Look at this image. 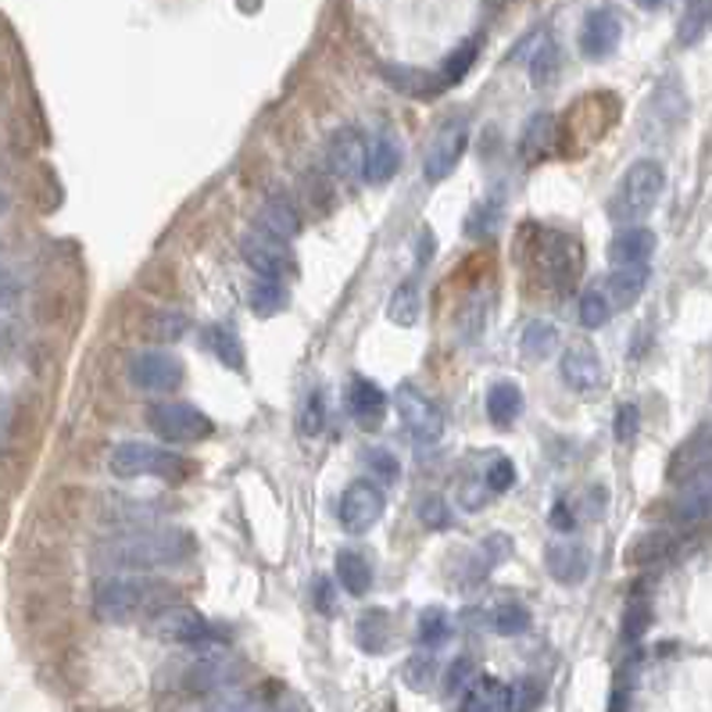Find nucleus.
Wrapping results in <instances>:
<instances>
[{"mask_svg":"<svg viewBox=\"0 0 712 712\" xmlns=\"http://www.w3.org/2000/svg\"><path fill=\"white\" fill-rule=\"evenodd\" d=\"M193 555V541L183 530H147V534L115 537L100 551V566L126 573H151L162 566H179Z\"/></svg>","mask_w":712,"mask_h":712,"instance_id":"1","label":"nucleus"},{"mask_svg":"<svg viewBox=\"0 0 712 712\" xmlns=\"http://www.w3.org/2000/svg\"><path fill=\"white\" fill-rule=\"evenodd\" d=\"M176 602V591L162 580L144 577H108L94 594V616L100 624H133L140 616H158Z\"/></svg>","mask_w":712,"mask_h":712,"instance_id":"2","label":"nucleus"},{"mask_svg":"<svg viewBox=\"0 0 712 712\" xmlns=\"http://www.w3.org/2000/svg\"><path fill=\"white\" fill-rule=\"evenodd\" d=\"M663 187H666V168L655 158L633 162L619 176L613 198H608V218L616 226H638L644 215H652L658 198H663Z\"/></svg>","mask_w":712,"mask_h":712,"instance_id":"3","label":"nucleus"},{"mask_svg":"<svg viewBox=\"0 0 712 712\" xmlns=\"http://www.w3.org/2000/svg\"><path fill=\"white\" fill-rule=\"evenodd\" d=\"M111 473L122 480H137V476H162V480H183L187 473H193V462L176 455V451L140 444V440H126L111 451Z\"/></svg>","mask_w":712,"mask_h":712,"instance_id":"4","label":"nucleus"},{"mask_svg":"<svg viewBox=\"0 0 712 712\" xmlns=\"http://www.w3.org/2000/svg\"><path fill=\"white\" fill-rule=\"evenodd\" d=\"M147 426L165 444H198L215 434V423L190 401H162L147 408Z\"/></svg>","mask_w":712,"mask_h":712,"instance_id":"5","label":"nucleus"},{"mask_svg":"<svg viewBox=\"0 0 712 712\" xmlns=\"http://www.w3.org/2000/svg\"><path fill=\"white\" fill-rule=\"evenodd\" d=\"M394 405H397V416L405 423V430L419 440V444H437L444 437V412L434 397H426L416 383H401L394 391Z\"/></svg>","mask_w":712,"mask_h":712,"instance_id":"6","label":"nucleus"},{"mask_svg":"<svg viewBox=\"0 0 712 712\" xmlns=\"http://www.w3.org/2000/svg\"><path fill=\"white\" fill-rule=\"evenodd\" d=\"M240 254H244V262H248L262 280H283V276L294 273L290 244L273 237V233L258 229V226L240 237Z\"/></svg>","mask_w":712,"mask_h":712,"instance_id":"7","label":"nucleus"},{"mask_svg":"<svg viewBox=\"0 0 712 712\" xmlns=\"http://www.w3.org/2000/svg\"><path fill=\"white\" fill-rule=\"evenodd\" d=\"M341 526L347 534H369L372 526L383 520L387 512V495L380 484L372 480H355L347 484V490L341 495Z\"/></svg>","mask_w":712,"mask_h":712,"instance_id":"8","label":"nucleus"},{"mask_svg":"<svg viewBox=\"0 0 712 712\" xmlns=\"http://www.w3.org/2000/svg\"><path fill=\"white\" fill-rule=\"evenodd\" d=\"M465 144H470V122L465 119H451L440 126V133L430 140L426 147V162H423V176L426 183H440L455 173V165L462 162Z\"/></svg>","mask_w":712,"mask_h":712,"instance_id":"9","label":"nucleus"},{"mask_svg":"<svg viewBox=\"0 0 712 712\" xmlns=\"http://www.w3.org/2000/svg\"><path fill=\"white\" fill-rule=\"evenodd\" d=\"M129 380H133L140 391L168 394L183 383V361L168 352H137L129 358Z\"/></svg>","mask_w":712,"mask_h":712,"instance_id":"10","label":"nucleus"},{"mask_svg":"<svg viewBox=\"0 0 712 712\" xmlns=\"http://www.w3.org/2000/svg\"><path fill=\"white\" fill-rule=\"evenodd\" d=\"M619 40H624V22L613 8H594L588 11L584 29H580V50L591 61H605L619 50Z\"/></svg>","mask_w":712,"mask_h":712,"instance_id":"11","label":"nucleus"},{"mask_svg":"<svg viewBox=\"0 0 712 712\" xmlns=\"http://www.w3.org/2000/svg\"><path fill=\"white\" fill-rule=\"evenodd\" d=\"M154 630H158V638L165 641H179V644H201L212 638V627L209 619H204L198 608L190 605H165L158 616H154Z\"/></svg>","mask_w":712,"mask_h":712,"instance_id":"12","label":"nucleus"},{"mask_svg":"<svg viewBox=\"0 0 712 712\" xmlns=\"http://www.w3.org/2000/svg\"><path fill=\"white\" fill-rule=\"evenodd\" d=\"M559 369H562L566 387H569V391H577V394H594L605 380L602 358L591 344H569L562 352Z\"/></svg>","mask_w":712,"mask_h":712,"instance_id":"13","label":"nucleus"},{"mask_svg":"<svg viewBox=\"0 0 712 712\" xmlns=\"http://www.w3.org/2000/svg\"><path fill=\"white\" fill-rule=\"evenodd\" d=\"M709 451H712V440H709V426H698V430L684 440V444L669 455V484H695L698 476H705L709 470Z\"/></svg>","mask_w":712,"mask_h":712,"instance_id":"14","label":"nucleus"},{"mask_svg":"<svg viewBox=\"0 0 712 712\" xmlns=\"http://www.w3.org/2000/svg\"><path fill=\"white\" fill-rule=\"evenodd\" d=\"M327 162L341 179H358L366 173V140L358 129H336L327 147Z\"/></svg>","mask_w":712,"mask_h":712,"instance_id":"15","label":"nucleus"},{"mask_svg":"<svg viewBox=\"0 0 712 712\" xmlns=\"http://www.w3.org/2000/svg\"><path fill=\"white\" fill-rule=\"evenodd\" d=\"M347 412H352V419L361 430H377L387 416V394L372 380L355 377L347 383Z\"/></svg>","mask_w":712,"mask_h":712,"instance_id":"16","label":"nucleus"},{"mask_svg":"<svg viewBox=\"0 0 712 712\" xmlns=\"http://www.w3.org/2000/svg\"><path fill=\"white\" fill-rule=\"evenodd\" d=\"M545 566H548V573L566 588L584 584L588 573H591V551L584 545H569V541H559V545H548Z\"/></svg>","mask_w":712,"mask_h":712,"instance_id":"17","label":"nucleus"},{"mask_svg":"<svg viewBox=\"0 0 712 712\" xmlns=\"http://www.w3.org/2000/svg\"><path fill=\"white\" fill-rule=\"evenodd\" d=\"M655 233L649 226H619V233L608 244V258L613 265H649V258L655 254Z\"/></svg>","mask_w":712,"mask_h":712,"instance_id":"18","label":"nucleus"},{"mask_svg":"<svg viewBox=\"0 0 712 712\" xmlns=\"http://www.w3.org/2000/svg\"><path fill=\"white\" fill-rule=\"evenodd\" d=\"M462 712H512V688L498 677H476L465 688Z\"/></svg>","mask_w":712,"mask_h":712,"instance_id":"19","label":"nucleus"},{"mask_svg":"<svg viewBox=\"0 0 712 712\" xmlns=\"http://www.w3.org/2000/svg\"><path fill=\"white\" fill-rule=\"evenodd\" d=\"M605 283V297L613 305V312L619 308H630L649 287V265H619L613 276L602 280Z\"/></svg>","mask_w":712,"mask_h":712,"instance_id":"20","label":"nucleus"},{"mask_svg":"<svg viewBox=\"0 0 712 712\" xmlns=\"http://www.w3.org/2000/svg\"><path fill=\"white\" fill-rule=\"evenodd\" d=\"M555 133H559V122H555V115L537 111L534 119L526 122L523 137H520V154H523V162H526V165H537L541 158H548V154L555 151V140H559Z\"/></svg>","mask_w":712,"mask_h":712,"instance_id":"21","label":"nucleus"},{"mask_svg":"<svg viewBox=\"0 0 712 712\" xmlns=\"http://www.w3.org/2000/svg\"><path fill=\"white\" fill-rule=\"evenodd\" d=\"M258 229L273 233V237H280V240L301 233V215H297L294 201L287 198V193H273V198L262 204V212H258Z\"/></svg>","mask_w":712,"mask_h":712,"instance_id":"22","label":"nucleus"},{"mask_svg":"<svg viewBox=\"0 0 712 712\" xmlns=\"http://www.w3.org/2000/svg\"><path fill=\"white\" fill-rule=\"evenodd\" d=\"M333 569H336V584H341L347 594H355V598L369 594V588H372V566H369V559L361 551L344 548L341 555H336Z\"/></svg>","mask_w":712,"mask_h":712,"instance_id":"23","label":"nucleus"},{"mask_svg":"<svg viewBox=\"0 0 712 712\" xmlns=\"http://www.w3.org/2000/svg\"><path fill=\"white\" fill-rule=\"evenodd\" d=\"M523 405H526V397L512 380H498L487 391V419L495 426H512L523 416Z\"/></svg>","mask_w":712,"mask_h":712,"instance_id":"24","label":"nucleus"},{"mask_svg":"<svg viewBox=\"0 0 712 712\" xmlns=\"http://www.w3.org/2000/svg\"><path fill=\"white\" fill-rule=\"evenodd\" d=\"M401 165V151H397V140L394 137H377L372 144L366 147V176L369 183H391L394 173Z\"/></svg>","mask_w":712,"mask_h":712,"instance_id":"25","label":"nucleus"},{"mask_svg":"<svg viewBox=\"0 0 712 712\" xmlns=\"http://www.w3.org/2000/svg\"><path fill=\"white\" fill-rule=\"evenodd\" d=\"M383 80L391 83L394 90H401V94H412V97H437L440 90V80L430 72H423V69H405V64H383Z\"/></svg>","mask_w":712,"mask_h":712,"instance_id":"26","label":"nucleus"},{"mask_svg":"<svg viewBox=\"0 0 712 712\" xmlns=\"http://www.w3.org/2000/svg\"><path fill=\"white\" fill-rule=\"evenodd\" d=\"M201 344L209 347V352L223 361V366L229 369H244V344H240V336L233 333L229 327H223V322H209L201 333Z\"/></svg>","mask_w":712,"mask_h":712,"instance_id":"27","label":"nucleus"},{"mask_svg":"<svg viewBox=\"0 0 712 712\" xmlns=\"http://www.w3.org/2000/svg\"><path fill=\"white\" fill-rule=\"evenodd\" d=\"M423 316V297H419V283L416 276L397 283V290L391 294V305H387V319L394 322V327H416Z\"/></svg>","mask_w":712,"mask_h":712,"instance_id":"28","label":"nucleus"},{"mask_svg":"<svg viewBox=\"0 0 712 712\" xmlns=\"http://www.w3.org/2000/svg\"><path fill=\"white\" fill-rule=\"evenodd\" d=\"M577 312H580V322H584L588 330H602L605 322L613 319V305H608V297H605V283H602V280H591L588 287L580 290Z\"/></svg>","mask_w":712,"mask_h":712,"instance_id":"29","label":"nucleus"},{"mask_svg":"<svg viewBox=\"0 0 712 712\" xmlns=\"http://www.w3.org/2000/svg\"><path fill=\"white\" fill-rule=\"evenodd\" d=\"M355 633H358V644L369 655L387 652V644H391V613H387V608H369V613L358 619Z\"/></svg>","mask_w":712,"mask_h":712,"instance_id":"30","label":"nucleus"},{"mask_svg":"<svg viewBox=\"0 0 712 712\" xmlns=\"http://www.w3.org/2000/svg\"><path fill=\"white\" fill-rule=\"evenodd\" d=\"M709 520V484H688V490L673 501V523L702 526Z\"/></svg>","mask_w":712,"mask_h":712,"instance_id":"31","label":"nucleus"},{"mask_svg":"<svg viewBox=\"0 0 712 712\" xmlns=\"http://www.w3.org/2000/svg\"><path fill=\"white\" fill-rule=\"evenodd\" d=\"M248 305H251V312L254 316H280L283 308H287V287H283V280H262L258 276L251 283V290H248Z\"/></svg>","mask_w":712,"mask_h":712,"instance_id":"32","label":"nucleus"},{"mask_svg":"<svg viewBox=\"0 0 712 712\" xmlns=\"http://www.w3.org/2000/svg\"><path fill=\"white\" fill-rule=\"evenodd\" d=\"M476 55H480V40H476V36H473V40H465L462 47L451 50V55L444 58V64H440V75H437L440 86H444V90L448 86H459L465 75H470L473 64H476Z\"/></svg>","mask_w":712,"mask_h":712,"instance_id":"33","label":"nucleus"},{"mask_svg":"<svg viewBox=\"0 0 712 712\" xmlns=\"http://www.w3.org/2000/svg\"><path fill=\"white\" fill-rule=\"evenodd\" d=\"M555 347H559V327L548 319H534V322H526V330H523V352L530 358H548Z\"/></svg>","mask_w":712,"mask_h":712,"instance_id":"34","label":"nucleus"},{"mask_svg":"<svg viewBox=\"0 0 712 712\" xmlns=\"http://www.w3.org/2000/svg\"><path fill=\"white\" fill-rule=\"evenodd\" d=\"M487 627L501 633V638H515V633H526L530 630V608L520 602H505L498 605L495 613L487 616Z\"/></svg>","mask_w":712,"mask_h":712,"instance_id":"35","label":"nucleus"},{"mask_svg":"<svg viewBox=\"0 0 712 712\" xmlns=\"http://www.w3.org/2000/svg\"><path fill=\"white\" fill-rule=\"evenodd\" d=\"M297 430H301L305 440H316L327 430V397H322V391H312L305 397L301 412H297Z\"/></svg>","mask_w":712,"mask_h":712,"instance_id":"36","label":"nucleus"},{"mask_svg":"<svg viewBox=\"0 0 712 712\" xmlns=\"http://www.w3.org/2000/svg\"><path fill=\"white\" fill-rule=\"evenodd\" d=\"M448 633H451V619L448 613L440 605H430V608H423V616H419V641L426 644V649H437V644H444L448 641Z\"/></svg>","mask_w":712,"mask_h":712,"instance_id":"37","label":"nucleus"},{"mask_svg":"<svg viewBox=\"0 0 712 712\" xmlns=\"http://www.w3.org/2000/svg\"><path fill=\"white\" fill-rule=\"evenodd\" d=\"M705 25H709V0H691V4H688V11H684L680 33H677L680 47H691V44H698V40H702Z\"/></svg>","mask_w":712,"mask_h":712,"instance_id":"38","label":"nucleus"},{"mask_svg":"<svg viewBox=\"0 0 712 712\" xmlns=\"http://www.w3.org/2000/svg\"><path fill=\"white\" fill-rule=\"evenodd\" d=\"M401 677H405V684L412 691H430L434 688V680H437V663H434V655H412L405 669H401Z\"/></svg>","mask_w":712,"mask_h":712,"instance_id":"39","label":"nucleus"},{"mask_svg":"<svg viewBox=\"0 0 712 712\" xmlns=\"http://www.w3.org/2000/svg\"><path fill=\"white\" fill-rule=\"evenodd\" d=\"M480 480L487 484L490 495H505V490L515 484V465L505 455H490L487 465H484V473H480Z\"/></svg>","mask_w":712,"mask_h":712,"instance_id":"40","label":"nucleus"},{"mask_svg":"<svg viewBox=\"0 0 712 712\" xmlns=\"http://www.w3.org/2000/svg\"><path fill=\"white\" fill-rule=\"evenodd\" d=\"M669 548H673V541H669L666 534H644V537H638V541H633V545H630L627 562H630V566H633V562H638V566H644V562H658Z\"/></svg>","mask_w":712,"mask_h":712,"instance_id":"41","label":"nucleus"},{"mask_svg":"<svg viewBox=\"0 0 712 712\" xmlns=\"http://www.w3.org/2000/svg\"><path fill=\"white\" fill-rule=\"evenodd\" d=\"M151 336H158V341L165 344H176V341H183L187 330H190V319L183 312H158L151 319Z\"/></svg>","mask_w":712,"mask_h":712,"instance_id":"42","label":"nucleus"},{"mask_svg":"<svg viewBox=\"0 0 712 712\" xmlns=\"http://www.w3.org/2000/svg\"><path fill=\"white\" fill-rule=\"evenodd\" d=\"M555 72H559V47H555L551 40H545L534 55V64H530V75H534L537 86H545V83L555 80Z\"/></svg>","mask_w":712,"mask_h":712,"instance_id":"43","label":"nucleus"},{"mask_svg":"<svg viewBox=\"0 0 712 712\" xmlns=\"http://www.w3.org/2000/svg\"><path fill=\"white\" fill-rule=\"evenodd\" d=\"M419 520L426 530H448L451 526V509L440 495H426L419 505Z\"/></svg>","mask_w":712,"mask_h":712,"instance_id":"44","label":"nucleus"},{"mask_svg":"<svg viewBox=\"0 0 712 712\" xmlns=\"http://www.w3.org/2000/svg\"><path fill=\"white\" fill-rule=\"evenodd\" d=\"M498 218H501L498 201L495 204H480V209H473V215L465 218V229H470L473 237H490V233L498 229Z\"/></svg>","mask_w":712,"mask_h":712,"instance_id":"45","label":"nucleus"},{"mask_svg":"<svg viewBox=\"0 0 712 712\" xmlns=\"http://www.w3.org/2000/svg\"><path fill=\"white\" fill-rule=\"evenodd\" d=\"M638 426H641V412L633 401H624V405L616 408V440L619 444H630L633 437H638Z\"/></svg>","mask_w":712,"mask_h":712,"instance_id":"46","label":"nucleus"},{"mask_svg":"<svg viewBox=\"0 0 712 712\" xmlns=\"http://www.w3.org/2000/svg\"><path fill=\"white\" fill-rule=\"evenodd\" d=\"M490 498H495V495H490L480 476H473V480H465V484L459 487V505H462L465 512H480Z\"/></svg>","mask_w":712,"mask_h":712,"instance_id":"47","label":"nucleus"},{"mask_svg":"<svg viewBox=\"0 0 712 712\" xmlns=\"http://www.w3.org/2000/svg\"><path fill=\"white\" fill-rule=\"evenodd\" d=\"M649 605H630V613H627V624H624V633H627V641H638L641 633H644V627H649Z\"/></svg>","mask_w":712,"mask_h":712,"instance_id":"48","label":"nucleus"},{"mask_svg":"<svg viewBox=\"0 0 712 712\" xmlns=\"http://www.w3.org/2000/svg\"><path fill=\"white\" fill-rule=\"evenodd\" d=\"M541 702V688L537 684H530V680H523L520 688H512V712L520 709V712H530Z\"/></svg>","mask_w":712,"mask_h":712,"instance_id":"49","label":"nucleus"},{"mask_svg":"<svg viewBox=\"0 0 712 712\" xmlns=\"http://www.w3.org/2000/svg\"><path fill=\"white\" fill-rule=\"evenodd\" d=\"M459 684H473V663H470V658H459V663L451 666L448 691H459Z\"/></svg>","mask_w":712,"mask_h":712,"instance_id":"50","label":"nucleus"},{"mask_svg":"<svg viewBox=\"0 0 712 712\" xmlns=\"http://www.w3.org/2000/svg\"><path fill=\"white\" fill-rule=\"evenodd\" d=\"M366 459L372 465L380 462V473L387 476V480H394V476H397V462H394V455H387V451H366Z\"/></svg>","mask_w":712,"mask_h":712,"instance_id":"51","label":"nucleus"},{"mask_svg":"<svg viewBox=\"0 0 712 712\" xmlns=\"http://www.w3.org/2000/svg\"><path fill=\"white\" fill-rule=\"evenodd\" d=\"M316 605H322V613H327V616L333 613V605H336V602H333V591H330V580H327V577H319V580H316Z\"/></svg>","mask_w":712,"mask_h":712,"instance_id":"52","label":"nucleus"},{"mask_svg":"<svg viewBox=\"0 0 712 712\" xmlns=\"http://www.w3.org/2000/svg\"><path fill=\"white\" fill-rule=\"evenodd\" d=\"M15 297H19V283L11 280V276L0 273V308L11 305V301H15Z\"/></svg>","mask_w":712,"mask_h":712,"instance_id":"53","label":"nucleus"},{"mask_svg":"<svg viewBox=\"0 0 712 712\" xmlns=\"http://www.w3.org/2000/svg\"><path fill=\"white\" fill-rule=\"evenodd\" d=\"M551 523L559 526V530H573V520H569L566 505H555V512H551Z\"/></svg>","mask_w":712,"mask_h":712,"instance_id":"54","label":"nucleus"},{"mask_svg":"<svg viewBox=\"0 0 712 712\" xmlns=\"http://www.w3.org/2000/svg\"><path fill=\"white\" fill-rule=\"evenodd\" d=\"M215 712H258L254 705H248V702H223Z\"/></svg>","mask_w":712,"mask_h":712,"instance_id":"55","label":"nucleus"},{"mask_svg":"<svg viewBox=\"0 0 712 712\" xmlns=\"http://www.w3.org/2000/svg\"><path fill=\"white\" fill-rule=\"evenodd\" d=\"M638 4H641L644 11H655L658 4H666V0H638Z\"/></svg>","mask_w":712,"mask_h":712,"instance_id":"56","label":"nucleus"},{"mask_svg":"<svg viewBox=\"0 0 712 712\" xmlns=\"http://www.w3.org/2000/svg\"><path fill=\"white\" fill-rule=\"evenodd\" d=\"M4 209H8V198H4V193H0V215H4Z\"/></svg>","mask_w":712,"mask_h":712,"instance_id":"57","label":"nucleus"}]
</instances>
